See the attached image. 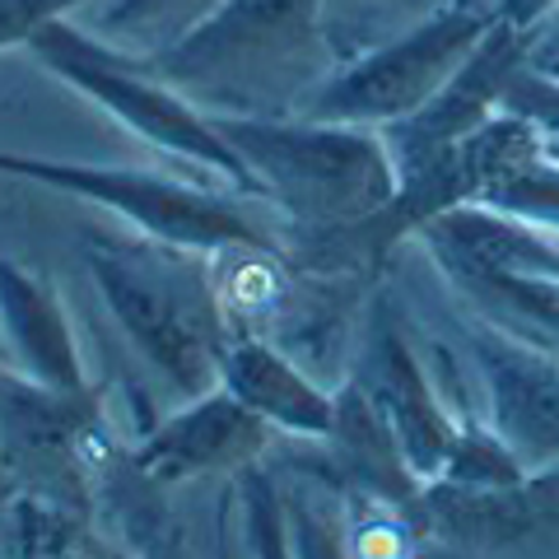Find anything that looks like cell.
I'll return each mask as SVG.
<instances>
[{
	"instance_id": "obj_10",
	"label": "cell",
	"mask_w": 559,
	"mask_h": 559,
	"mask_svg": "<svg viewBox=\"0 0 559 559\" xmlns=\"http://www.w3.org/2000/svg\"><path fill=\"white\" fill-rule=\"evenodd\" d=\"M271 443V425L248 411L229 388L191 396L178 415L154 425L131 448V471L145 485H182L210 471L252 466Z\"/></svg>"
},
{
	"instance_id": "obj_18",
	"label": "cell",
	"mask_w": 559,
	"mask_h": 559,
	"mask_svg": "<svg viewBox=\"0 0 559 559\" xmlns=\"http://www.w3.org/2000/svg\"><path fill=\"white\" fill-rule=\"evenodd\" d=\"M527 66L540 70V75H559V5L532 28V51H527Z\"/></svg>"
},
{
	"instance_id": "obj_17",
	"label": "cell",
	"mask_w": 559,
	"mask_h": 559,
	"mask_svg": "<svg viewBox=\"0 0 559 559\" xmlns=\"http://www.w3.org/2000/svg\"><path fill=\"white\" fill-rule=\"evenodd\" d=\"M80 5L84 0H0V51L28 47L38 38V28H47L51 20H66Z\"/></svg>"
},
{
	"instance_id": "obj_19",
	"label": "cell",
	"mask_w": 559,
	"mask_h": 559,
	"mask_svg": "<svg viewBox=\"0 0 559 559\" xmlns=\"http://www.w3.org/2000/svg\"><path fill=\"white\" fill-rule=\"evenodd\" d=\"M10 499H14V485H10V476H5V471H0V513L10 509Z\"/></svg>"
},
{
	"instance_id": "obj_7",
	"label": "cell",
	"mask_w": 559,
	"mask_h": 559,
	"mask_svg": "<svg viewBox=\"0 0 559 559\" xmlns=\"http://www.w3.org/2000/svg\"><path fill=\"white\" fill-rule=\"evenodd\" d=\"M499 24V10L485 0H448L429 20L396 33L392 43L364 51L359 61L336 66L294 117L341 121V127H392L419 112L443 84L466 66L480 38Z\"/></svg>"
},
{
	"instance_id": "obj_15",
	"label": "cell",
	"mask_w": 559,
	"mask_h": 559,
	"mask_svg": "<svg viewBox=\"0 0 559 559\" xmlns=\"http://www.w3.org/2000/svg\"><path fill=\"white\" fill-rule=\"evenodd\" d=\"M443 5L448 0H322V28L336 61L345 66L359 61L364 51L392 43L396 33L415 28Z\"/></svg>"
},
{
	"instance_id": "obj_2",
	"label": "cell",
	"mask_w": 559,
	"mask_h": 559,
	"mask_svg": "<svg viewBox=\"0 0 559 559\" xmlns=\"http://www.w3.org/2000/svg\"><path fill=\"white\" fill-rule=\"evenodd\" d=\"M84 266L127 341L173 392L191 401L219 388L229 322L210 275V252L178 248L150 234H94L84 242Z\"/></svg>"
},
{
	"instance_id": "obj_5",
	"label": "cell",
	"mask_w": 559,
	"mask_h": 559,
	"mask_svg": "<svg viewBox=\"0 0 559 559\" xmlns=\"http://www.w3.org/2000/svg\"><path fill=\"white\" fill-rule=\"evenodd\" d=\"M28 51L38 57V66H47L51 75L66 80L70 90H80L84 98H94L103 112L121 121L127 131H135L145 145L164 150L168 159H178L187 168H201L205 178H219L224 187L266 201L257 173L224 140L215 117L201 112L178 90H168L135 57H121L108 43H98L90 28H75L70 20H51L47 28H38Z\"/></svg>"
},
{
	"instance_id": "obj_6",
	"label": "cell",
	"mask_w": 559,
	"mask_h": 559,
	"mask_svg": "<svg viewBox=\"0 0 559 559\" xmlns=\"http://www.w3.org/2000/svg\"><path fill=\"white\" fill-rule=\"evenodd\" d=\"M121 466L127 457L103 415V388H47L0 359V471L14 495L94 518Z\"/></svg>"
},
{
	"instance_id": "obj_9",
	"label": "cell",
	"mask_w": 559,
	"mask_h": 559,
	"mask_svg": "<svg viewBox=\"0 0 559 559\" xmlns=\"http://www.w3.org/2000/svg\"><path fill=\"white\" fill-rule=\"evenodd\" d=\"M349 388L369 401V411L382 419V429L392 433V443L401 448V462L411 466V476H443L457 429H452L448 415L439 411L425 369L415 364L406 341H401V331L388 322L382 304L373 308V322L364 326V336H359Z\"/></svg>"
},
{
	"instance_id": "obj_4",
	"label": "cell",
	"mask_w": 559,
	"mask_h": 559,
	"mask_svg": "<svg viewBox=\"0 0 559 559\" xmlns=\"http://www.w3.org/2000/svg\"><path fill=\"white\" fill-rule=\"evenodd\" d=\"M0 178H24L38 187H57L70 197L117 210L140 234L178 242V248L219 252V248H285V215L271 219V201L248 191H219L215 182L164 178L145 168H112V164H75V159H43V154L0 150Z\"/></svg>"
},
{
	"instance_id": "obj_20",
	"label": "cell",
	"mask_w": 559,
	"mask_h": 559,
	"mask_svg": "<svg viewBox=\"0 0 559 559\" xmlns=\"http://www.w3.org/2000/svg\"><path fill=\"white\" fill-rule=\"evenodd\" d=\"M550 80H559V75H550Z\"/></svg>"
},
{
	"instance_id": "obj_21",
	"label": "cell",
	"mask_w": 559,
	"mask_h": 559,
	"mask_svg": "<svg viewBox=\"0 0 559 559\" xmlns=\"http://www.w3.org/2000/svg\"><path fill=\"white\" fill-rule=\"evenodd\" d=\"M0 359H5V355H0Z\"/></svg>"
},
{
	"instance_id": "obj_8",
	"label": "cell",
	"mask_w": 559,
	"mask_h": 559,
	"mask_svg": "<svg viewBox=\"0 0 559 559\" xmlns=\"http://www.w3.org/2000/svg\"><path fill=\"white\" fill-rule=\"evenodd\" d=\"M527 51H532V28H518L499 14V24L480 38V47L466 57V66L425 108L382 127V145L392 154L396 182H411L433 159H443L452 145L476 135L495 112H503L509 80L527 66Z\"/></svg>"
},
{
	"instance_id": "obj_12",
	"label": "cell",
	"mask_w": 559,
	"mask_h": 559,
	"mask_svg": "<svg viewBox=\"0 0 559 559\" xmlns=\"http://www.w3.org/2000/svg\"><path fill=\"white\" fill-rule=\"evenodd\" d=\"M0 336H5L10 364L47 388H90L80 359V341L66 322L57 289L43 275H33L20 261L0 257Z\"/></svg>"
},
{
	"instance_id": "obj_14",
	"label": "cell",
	"mask_w": 559,
	"mask_h": 559,
	"mask_svg": "<svg viewBox=\"0 0 559 559\" xmlns=\"http://www.w3.org/2000/svg\"><path fill=\"white\" fill-rule=\"evenodd\" d=\"M229 0H103L90 33L112 51H121V57L145 61L187 38L191 28L205 24Z\"/></svg>"
},
{
	"instance_id": "obj_1",
	"label": "cell",
	"mask_w": 559,
	"mask_h": 559,
	"mask_svg": "<svg viewBox=\"0 0 559 559\" xmlns=\"http://www.w3.org/2000/svg\"><path fill=\"white\" fill-rule=\"evenodd\" d=\"M140 66L210 117H294L341 61L322 0H229Z\"/></svg>"
},
{
	"instance_id": "obj_3",
	"label": "cell",
	"mask_w": 559,
	"mask_h": 559,
	"mask_svg": "<svg viewBox=\"0 0 559 559\" xmlns=\"http://www.w3.org/2000/svg\"><path fill=\"white\" fill-rule=\"evenodd\" d=\"M248 159L289 234H336L364 224L396 197V168L373 127L312 117H215Z\"/></svg>"
},
{
	"instance_id": "obj_16",
	"label": "cell",
	"mask_w": 559,
	"mask_h": 559,
	"mask_svg": "<svg viewBox=\"0 0 559 559\" xmlns=\"http://www.w3.org/2000/svg\"><path fill=\"white\" fill-rule=\"evenodd\" d=\"M480 205L503 210V215H518V219H532L540 229L559 234V164H550L546 154H540L536 164H527L503 187L489 191Z\"/></svg>"
},
{
	"instance_id": "obj_13",
	"label": "cell",
	"mask_w": 559,
	"mask_h": 559,
	"mask_svg": "<svg viewBox=\"0 0 559 559\" xmlns=\"http://www.w3.org/2000/svg\"><path fill=\"white\" fill-rule=\"evenodd\" d=\"M219 388H229L271 429L308 433V439H331L336 429V396H326L318 378H308L304 364H294L271 341L229 336V349L219 359Z\"/></svg>"
},
{
	"instance_id": "obj_11",
	"label": "cell",
	"mask_w": 559,
	"mask_h": 559,
	"mask_svg": "<svg viewBox=\"0 0 559 559\" xmlns=\"http://www.w3.org/2000/svg\"><path fill=\"white\" fill-rule=\"evenodd\" d=\"M471 355L489 388L495 433L513 448V457L522 466L559 457V355L509 336L499 341L480 326H471Z\"/></svg>"
}]
</instances>
